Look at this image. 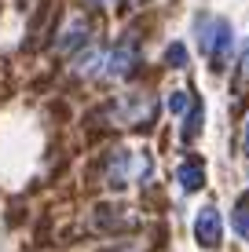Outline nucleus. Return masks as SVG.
<instances>
[{"instance_id":"nucleus-1","label":"nucleus","mask_w":249,"mask_h":252,"mask_svg":"<svg viewBox=\"0 0 249 252\" xmlns=\"http://www.w3.org/2000/svg\"><path fill=\"white\" fill-rule=\"evenodd\" d=\"M198 37H202V51L209 55V66L224 69L231 59V26L224 19H205L198 26Z\"/></svg>"},{"instance_id":"nucleus-2","label":"nucleus","mask_w":249,"mask_h":252,"mask_svg":"<svg viewBox=\"0 0 249 252\" xmlns=\"http://www.w3.org/2000/svg\"><path fill=\"white\" fill-rule=\"evenodd\" d=\"M107 110H114V121L121 128H147L158 117V102L150 95H121L117 102H110Z\"/></svg>"},{"instance_id":"nucleus-3","label":"nucleus","mask_w":249,"mask_h":252,"mask_svg":"<svg viewBox=\"0 0 249 252\" xmlns=\"http://www.w3.org/2000/svg\"><path fill=\"white\" fill-rule=\"evenodd\" d=\"M220 234H224V220H220L216 205H205L194 220V238L202 249H220Z\"/></svg>"},{"instance_id":"nucleus-4","label":"nucleus","mask_w":249,"mask_h":252,"mask_svg":"<svg viewBox=\"0 0 249 252\" xmlns=\"http://www.w3.org/2000/svg\"><path fill=\"white\" fill-rule=\"evenodd\" d=\"M88 22L84 19H70L63 26V30H59V37H55V51L59 55H73V51H81L84 48V40H88Z\"/></svg>"},{"instance_id":"nucleus-5","label":"nucleus","mask_w":249,"mask_h":252,"mask_svg":"<svg viewBox=\"0 0 249 252\" xmlns=\"http://www.w3.org/2000/svg\"><path fill=\"white\" fill-rule=\"evenodd\" d=\"M140 63V44L136 40H121L117 51H110V63H107V77H128Z\"/></svg>"},{"instance_id":"nucleus-6","label":"nucleus","mask_w":249,"mask_h":252,"mask_svg":"<svg viewBox=\"0 0 249 252\" xmlns=\"http://www.w3.org/2000/svg\"><path fill=\"white\" fill-rule=\"evenodd\" d=\"M92 223H96V230H128L132 212L121 208V205H99L96 216H92Z\"/></svg>"},{"instance_id":"nucleus-7","label":"nucleus","mask_w":249,"mask_h":252,"mask_svg":"<svg viewBox=\"0 0 249 252\" xmlns=\"http://www.w3.org/2000/svg\"><path fill=\"white\" fill-rule=\"evenodd\" d=\"M132 161H136V158H132L128 150H114V158H110V168H107V183L117 187V190L128 187V179L136 176V172H132Z\"/></svg>"},{"instance_id":"nucleus-8","label":"nucleus","mask_w":249,"mask_h":252,"mask_svg":"<svg viewBox=\"0 0 249 252\" xmlns=\"http://www.w3.org/2000/svg\"><path fill=\"white\" fill-rule=\"evenodd\" d=\"M176 179H179V187H183V190H191V194H194V190H202V187H205L202 161H198V158H187V161L176 168Z\"/></svg>"},{"instance_id":"nucleus-9","label":"nucleus","mask_w":249,"mask_h":252,"mask_svg":"<svg viewBox=\"0 0 249 252\" xmlns=\"http://www.w3.org/2000/svg\"><path fill=\"white\" fill-rule=\"evenodd\" d=\"M231 227H235V234L242 241H249V205L246 201L235 205V212H231Z\"/></svg>"},{"instance_id":"nucleus-10","label":"nucleus","mask_w":249,"mask_h":252,"mask_svg":"<svg viewBox=\"0 0 249 252\" xmlns=\"http://www.w3.org/2000/svg\"><path fill=\"white\" fill-rule=\"evenodd\" d=\"M165 106H169V114H187V106H191V95H187V92H173Z\"/></svg>"},{"instance_id":"nucleus-11","label":"nucleus","mask_w":249,"mask_h":252,"mask_svg":"<svg viewBox=\"0 0 249 252\" xmlns=\"http://www.w3.org/2000/svg\"><path fill=\"white\" fill-rule=\"evenodd\" d=\"M165 63H169V66H176V69H183V66H187V48H183V44H169Z\"/></svg>"},{"instance_id":"nucleus-12","label":"nucleus","mask_w":249,"mask_h":252,"mask_svg":"<svg viewBox=\"0 0 249 252\" xmlns=\"http://www.w3.org/2000/svg\"><path fill=\"white\" fill-rule=\"evenodd\" d=\"M198 128H202V106H194L191 110V121H183V139L198 135Z\"/></svg>"},{"instance_id":"nucleus-13","label":"nucleus","mask_w":249,"mask_h":252,"mask_svg":"<svg viewBox=\"0 0 249 252\" xmlns=\"http://www.w3.org/2000/svg\"><path fill=\"white\" fill-rule=\"evenodd\" d=\"M242 81L249 84V44H246V51H242Z\"/></svg>"},{"instance_id":"nucleus-14","label":"nucleus","mask_w":249,"mask_h":252,"mask_svg":"<svg viewBox=\"0 0 249 252\" xmlns=\"http://www.w3.org/2000/svg\"><path fill=\"white\" fill-rule=\"evenodd\" d=\"M88 4H99V7H107V4H117V0H88Z\"/></svg>"},{"instance_id":"nucleus-15","label":"nucleus","mask_w":249,"mask_h":252,"mask_svg":"<svg viewBox=\"0 0 249 252\" xmlns=\"http://www.w3.org/2000/svg\"><path fill=\"white\" fill-rule=\"evenodd\" d=\"M246 154H249V125H246Z\"/></svg>"}]
</instances>
